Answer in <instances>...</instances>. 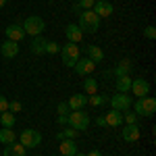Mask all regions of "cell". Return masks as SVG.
I'll return each mask as SVG.
<instances>
[{
  "mask_svg": "<svg viewBox=\"0 0 156 156\" xmlns=\"http://www.w3.org/2000/svg\"><path fill=\"white\" fill-rule=\"evenodd\" d=\"M98 27H100V17L92 9L79 12V29L83 34H96Z\"/></svg>",
  "mask_w": 156,
  "mask_h": 156,
  "instance_id": "1",
  "label": "cell"
},
{
  "mask_svg": "<svg viewBox=\"0 0 156 156\" xmlns=\"http://www.w3.org/2000/svg\"><path fill=\"white\" fill-rule=\"evenodd\" d=\"M131 106L135 108V115L137 117L150 119V117H154V112H156V100L152 96H144V98H137Z\"/></svg>",
  "mask_w": 156,
  "mask_h": 156,
  "instance_id": "2",
  "label": "cell"
},
{
  "mask_svg": "<svg viewBox=\"0 0 156 156\" xmlns=\"http://www.w3.org/2000/svg\"><path fill=\"white\" fill-rule=\"evenodd\" d=\"M90 121H92V119H90V115L81 108V110H71V112H69V117H67V125H69L71 129H75V131H83V129L90 127Z\"/></svg>",
  "mask_w": 156,
  "mask_h": 156,
  "instance_id": "3",
  "label": "cell"
},
{
  "mask_svg": "<svg viewBox=\"0 0 156 156\" xmlns=\"http://www.w3.org/2000/svg\"><path fill=\"white\" fill-rule=\"evenodd\" d=\"M44 29H46V21L42 19V17H37V15H31V17H27L23 21V31L25 36H42L44 34Z\"/></svg>",
  "mask_w": 156,
  "mask_h": 156,
  "instance_id": "4",
  "label": "cell"
},
{
  "mask_svg": "<svg viewBox=\"0 0 156 156\" xmlns=\"http://www.w3.org/2000/svg\"><path fill=\"white\" fill-rule=\"evenodd\" d=\"M60 56H62V62H65V67H75V62L79 58V46L77 44H73V42H67L62 48H60Z\"/></svg>",
  "mask_w": 156,
  "mask_h": 156,
  "instance_id": "5",
  "label": "cell"
},
{
  "mask_svg": "<svg viewBox=\"0 0 156 156\" xmlns=\"http://www.w3.org/2000/svg\"><path fill=\"white\" fill-rule=\"evenodd\" d=\"M108 104H110V108L112 110H119V112H125V110H129L133 104L131 96H127V94H121V92H117L115 96L108 98Z\"/></svg>",
  "mask_w": 156,
  "mask_h": 156,
  "instance_id": "6",
  "label": "cell"
},
{
  "mask_svg": "<svg viewBox=\"0 0 156 156\" xmlns=\"http://www.w3.org/2000/svg\"><path fill=\"white\" fill-rule=\"evenodd\" d=\"M42 142V133L37 129H25L21 135H19V144H23L25 148H36Z\"/></svg>",
  "mask_w": 156,
  "mask_h": 156,
  "instance_id": "7",
  "label": "cell"
},
{
  "mask_svg": "<svg viewBox=\"0 0 156 156\" xmlns=\"http://www.w3.org/2000/svg\"><path fill=\"white\" fill-rule=\"evenodd\" d=\"M73 69H75V73H77V75L87 77L90 73H94V69H96V62H94V60H90L87 56H79Z\"/></svg>",
  "mask_w": 156,
  "mask_h": 156,
  "instance_id": "8",
  "label": "cell"
},
{
  "mask_svg": "<svg viewBox=\"0 0 156 156\" xmlns=\"http://www.w3.org/2000/svg\"><path fill=\"white\" fill-rule=\"evenodd\" d=\"M129 92H133V96H137V98L148 96L150 94V81L148 79H133Z\"/></svg>",
  "mask_w": 156,
  "mask_h": 156,
  "instance_id": "9",
  "label": "cell"
},
{
  "mask_svg": "<svg viewBox=\"0 0 156 156\" xmlns=\"http://www.w3.org/2000/svg\"><path fill=\"white\" fill-rule=\"evenodd\" d=\"M92 11L96 12L100 19H106V17L112 15L115 9H112V4H110L108 0H96V2H94V6H92Z\"/></svg>",
  "mask_w": 156,
  "mask_h": 156,
  "instance_id": "10",
  "label": "cell"
},
{
  "mask_svg": "<svg viewBox=\"0 0 156 156\" xmlns=\"http://www.w3.org/2000/svg\"><path fill=\"white\" fill-rule=\"evenodd\" d=\"M4 34H6V40H11V42H21L25 37V31H23V25H19V23H11L6 29H4Z\"/></svg>",
  "mask_w": 156,
  "mask_h": 156,
  "instance_id": "11",
  "label": "cell"
},
{
  "mask_svg": "<svg viewBox=\"0 0 156 156\" xmlns=\"http://www.w3.org/2000/svg\"><path fill=\"white\" fill-rule=\"evenodd\" d=\"M121 135H123L125 142H137L140 135H142V127H140L137 123H133V125H125V129H123Z\"/></svg>",
  "mask_w": 156,
  "mask_h": 156,
  "instance_id": "12",
  "label": "cell"
},
{
  "mask_svg": "<svg viewBox=\"0 0 156 156\" xmlns=\"http://www.w3.org/2000/svg\"><path fill=\"white\" fill-rule=\"evenodd\" d=\"M65 36H67V40H69V42L79 44V42L83 40V31L79 29V25L71 23V25H67V27H65Z\"/></svg>",
  "mask_w": 156,
  "mask_h": 156,
  "instance_id": "13",
  "label": "cell"
},
{
  "mask_svg": "<svg viewBox=\"0 0 156 156\" xmlns=\"http://www.w3.org/2000/svg\"><path fill=\"white\" fill-rule=\"evenodd\" d=\"M0 52H2L4 58H15V56L19 54V44H17V42H11V40H6V42L0 46Z\"/></svg>",
  "mask_w": 156,
  "mask_h": 156,
  "instance_id": "14",
  "label": "cell"
},
{
  "mask_svg": "<svg viewBox=\"0 0 156 156\" xmlns=\"http://www.w3.org/2000/svg\"><path fill=\"white\" fill-rule=\"evenodd\" d=\"M131 69H133V62L129 58H123V60H119V65H117L112 71H108V73H112L115 77H121V75H129Z\"/></svg>",
  "mask_w": 156,
  "mask_h": 156,
  "instance_id": "15",
  "label": "cell"
},
{
  "mask_svg": "<svg viewBox=\"0 0 156 156\" xmlns=\"http://www.w3.org/2000/svg\"><path fill=\"white\" fill-rule=\"evenodd\" d=\"M27 154V148L19 142H12V144L4 146V156H25Z\"/></svg>",
  "mask_w": 156,
  "mask_h": 156,
  "instance_id": "16",
  "label": "cell"
},
{
  "mask_svg": "<svg viewBox=\"0 0 156 156\" xmlns=\"http://www.w3.org/2000/svg\"><path fill=\"white\" fill-rule=\"evenodd\" d=\"M104 121H106V127H121L123 125V112L110 110V112L104 115Z\"/></svg>",
  "mask_w": 156,
  "mask_h": 156,
  "instance_id": "17",
  "label": "cell"
},
{
  "mask_svg": "<svg viewBox=\"0 0 156 156\" xmlns=\"http://www.w3.org/2000/svg\"><path fill=\"white\" fill-rule=\"evenodd\" d=\"M67 104H69L71 110H81V108L87 104V96H85V94H73Z\"/></svg>",
  "mask_w": 156,
  "mask_h": 156,
  "instance_id": "18",
  "label": "cell"
},
{
  "mask_svg": "<svg viewBox=\"0 0 156 156\" xmlns=\"http://www.w3.org/2000/svg\"><path fill=\"white\" fill-rule=\"evenodd\" d=\"M46 42H48V40H44V36H36L31 40L29 48H31L34 54H46Z\"/></svg>",
  "mask_w": 156,
  "mask_h": 156,
  "instance_id": "19",
  "label": "cell"
},
{
  "mask_svg": "<svg viewBox=\"0 0 156 156\" xmlns=\"http://www.w3.org/2000/svg\"><path fill=\"white\" fill-rule=\"evenodd\" d=\"M58 150L62 156H73L77 152V144H75V140H60Z\"/></svg>",
  "mask_w": 156,
  "mask_h": 156,
  "instance_id": "20",
  "label": "cell"
},
{
  "mask_svg": "<svg viewBox=\"0 0 156 156\" xmlns=\"http://www.w3.org/2000/svg\"><path fill=\"white\" fill-rule=\"evenodd\" d=\"M131 77L129 75H121V77H117V92H121V94H129V90H131Z\"/></svg>",
  "mask_w": 156,
  "mask_h": 156,
  "instance_id": "21",
  "label": "cell"
},
{
  "mask_svg": "<svg viewBox=\"0 0 156 156\" xmlns=\"http://www.w3.org/2000/svg\"><path fill=\"white\" fill-rule=\"evenodd\" d=\"M15 115H12L11 110H4V112H0V125L2 127H6V129H12L15 127Z\"/></svg>",
  "mask_w": 156,
  "mask_h": 156,
  "instance_id": "22",
  "label": "cell"
},
{
  "mask_svg": "<svg viewBox=\"0 0 156 156\" xmlns=\"http://www.w3.org/2000/svg\"><path fill=\"white\" fill-rule=\"evenodd\" d=\"M87 58L94 60V62H100V60L104 58V52H102V48L100 46H87Z\"/></svg>",
  "mask_w": 156,
  "mask_h": 156,
  "instance_id": "23",
  "label": "cell"
},
{
  "mask_svg": "<svg viewBox=\"0 0 156 156\" xmlns=\"http://www.w3.org/2000/svg\"><path fill=\"white\" fill-rule=\"evenodd\" d=\"M0 142H2L4 146H9V144H12V142H17V135H15L12 129L2 127V129H0Z\"/></svg>",
  "mask_w": 156,
  "mask_h": 156,
  "instance_id": "24",
  "label": "cell"
},
{
  "mask_svg": "<svg viewBox=\"0 0 156 156\" xmlns=\"http://www.w3.org/2000/svg\"><path fill=\"white\" fill-rule=\"evenodd\" d=\"M83 92H85V96L98 94V81L94 79V77H87V79H83Z\"/></svg>",
  "mask_w": 156,
  "mask_h": 156,
  "instance_id": "25",
  "label": "cell"
},
{
  "mask_svg": "<svg viewBox=\"0 0 156 156\" xmlns=\"http://www.w3.org/2000/svg\"><path fill=\"white\" fill-rule=\"evenodd\" d=\"M108 98L110 96H98V94H92V96H87V104H92V106H104V104H108Z\"/></svg>",
  "mask_w": 156,
  "mask_h": 156,
  "instance_id": "26",
  "label": "cell"
},
{
  "mask_svg": "<svg viewBox=\"0 0 156 156\" xmlns=\"http://www.w3.org/2000/svg\"><path fill=\"white\" fill-rule=\"evenodd\" d=\"M94 2H96V0H77V2L73 4V11H75V12L87 11V9H92V6H94Z\"/></svg>",
  "mask_w": 156,
  "mask_h": 156,
  "instance_id": "27",
  "label": "cell"
},
{
  "mask_svg": "<svg viewBox=\"0 0 156 156\" xmlns=\"http://www.w3.org/2000/svg\"><path fill=\"white\" fill-rule=\"evenodd\" d=\"M56 137H58V142H60V140H75V137H77V131L69 127V129H62V131H58V133H56Z\"/></svg>",
  "mask_w": 156,
  "mask_h": 156,
  "instance_id": "28",
  "label": "cell"
},
{
  "mask_svg": "<svg viewBox=\"0 0 156 156\" xmlns=\"http://www.w3.org/2000/svg\"><path fill=\"white\" fill-rule=\"evenodd\" d=\"M133 123H137V115L125 110V115H123V125H133Z\"/></svg>",
  "mask_w": 156,
  "mask_h": 156,
  "instance_id": "29",
  "label": "cell"
},
{
  "mask_svg": "<svg viewBox=\"0 0 156 156\" xmlns=\"http://www.w3.org/2000/svg\"><path fill=\"white\" fill-rule=\"evenodd\" d=\"M60 52V46L56 42H46V54H56Z\"/></svg>",
  "mask_w": 156,
  "mask_h": 156,
  "instance_id": "30",
  "label": "cell"
},
{
  "mask_svg": "<svg viewBox=\"0 0 156 156\" xmlns=\"http://www.w3.org/2000/svg\"><path fill=\"white\" fill-rule=\"evenodd\" d=\"M21 102H19V100H11V102H9V110H11L12 115H15V112H21Z\"/></svg>",
  "mask_w": 156,
  "mask_h": 156,
  "instance_id": "31",
  "label": "cell"
},
{
  "mask_svg": "<svg viewBox=\"0 0 156 156\" xmlns=\"http://www.w3.org/2000/svg\"><path fill=\"white\" fill-rule=\"evenodd\" d=\"M144 36L148 37V40H154V37H156V27H154V25H148V27L144 29Z\"/></svg>",
  "mask_w": 156,
  "mask_h": 156,
  "instance_id": "32",
  "label": "cell"
},
{
  "mask_svg": "<svg viewBox=\"0 0 156 156\" xmlns=\"http://www.w3.org/2000/svg\"><path fill=\"white\" fill-rule=\"evenodd\" d=\"M56 110H58V115H69V112H71V108H69V104H67V102H58Z\"/></svg>",
  "mask_w": 156,
  "mask_h": 156,
  "instance_id": "33",
  "label": "cell"
},
{
  "mask_svg": "<svg viewBox=\"0 0 156 156\" xmlns=\"http://www.w3.org/2000/svg\"><path fill=\"white\" fill-rule=\"evenodd\" d=\"M4 110H9V100H6V96L0 94V112H4Z\"/></svg>",
  "mask_w": 156,
  "mask_h": 156,
  "instance_id": "34",
  "label": "cell"
},
{
  "mask_svg": "<svg viewBox=\"0 0 156 156\" xmlns=\"http://www.w3.org/2000/svg\"><path fill=\"white\" fill-rule=\"evenodd\" d=\"M67 117H69V115H58V117H56V123H58V125H67Z\"/></svg>",
  "mask_w": 156,
  "mask_h": 156,
  "instance_id": "35",
  "label": "cell"
},
{
  "mask_svg": "<svg viewBox=\"0 0 156 156\" xmlns=\"http://www.w3.org/2000/svg\"><path fill=\"white\" fill-rule=\"evenodd\" d=\"M96 125H98V127H106V121H104V115L96 119Z\"/></svg>",
  "mask_w": 156,
  "mask_h": 156,
  "instance_id": "36",
  "label": "cell"
},
{
  "mask_svg": "<svg viewBox=\"0 0 156 156\" xmlns=\"http://www.w3.org/2000/svg\"><path fill=\"white\" fill-rule=\"evenodd\" d=\"M85 156H102V154H100V152H98V150H92V152H90V154H85Z\"/></svg>",
  "mask_w": 156,
  "mask_h": 156,
  "instance_id": "37",
  "label": "cell"
},
{
  "mask_svg": "<svg viewBox=\"0 0 156 156\" xmlns=\"http://www.w3.org/2000/svg\"><path fill=\"white\" fill-rule=\"evenodd\" d=\"M6 2H9V0H0V9H2V6H4Z\"/></svg>",
  "mask_w": 156,
  "mask_h": 156,
  "instance_id": "38",
  "label": "cell"
},
{
  "mask_svg": "<svg viewBox=\"0 0 156 156\" xmlns=\"http://www.w3.org/2000/svg\"><path fill=\"white\" fill-rule=\"evenodd\" d=\"M73 156H85V154H81V152H79V150H77V152H75V154Z\"/></svg>",
  "mask_w": 156,
  "mask_h": 156,
  "instance_id": "39",
  "label": "cell"
}]
</instances>
